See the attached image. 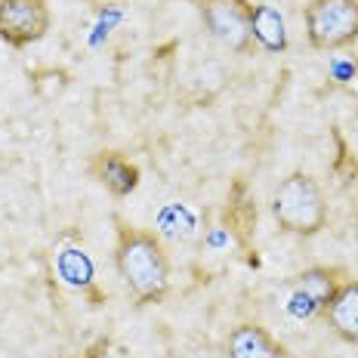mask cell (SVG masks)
<instances>
[{
  "mask_svg": "<svg viewBox=\"0 0 358 358\" xmlns=\"http://www.w3.org/2000/svg\"><path fill=\"white\" fill-rule=\"evenodd\" d=\"M250 31H253V41L263 50H268V53H285L287 50L285 19H281V13L275 6H268V3L250 6Z\"/></svg>",
  "mask_w": 358,
  "mask_h": 358,
  "instance_id": "obj_10",
  "label": "cell"
},
{
  "mask_svg": "<svg viewBox=\"0 0 358 358\" xmlns=\"http://www.w3.org/2000/svg\"><path fill=\"white\" fill-rule=\"evenodd\" d=\"M337 287H340V281L334 268H306L290 285V312L303 318L324 312Z\"/></svg>",
  "mask_w": 358,
  "mask_h": 358,
  "instance_id": "obj_6",
  "label": "cell"
},
{
  "mask_svg": "<svg viewBox=\"0 0 358 358\" xmlns=\"http://www.w3.org/2000/svg\"><path fill=\"white\" fill-rule=\"evenodd\" d=\"M324 318L340 340L358 343V281H340L324 309Z\"/></svg>",
  "mask_w": 358,
  "mask_h": 358,
  "instance_id": "obj_9",
  "label": "cell"
},
{
  "mask_svg": "<svg viewBox=\"0 0 358 358\" xmlns=\"http://www.w3.org/2000/svg\"><path fill=\"white\" fill-rule=\"evenodd\" d=\"M272 216L290 235H318L327 222V204L318 182L309 173H290L281 179L272 198Z\"/></svg>",
  "mask_w": 358,
  "mask_h": 358,
  "instance_id": "obj_2",
  "label": "cell"
},
{
  "mask_svg": "<svg viewBox=\"0 0 358 358\" xmlns=\"http://www.w3.org/2000/svg\"><path fill=\"white\" fill-rule=\"evenodd\" d=\"M93 176L111 192L115 198H127L139 185V167L121 152H99L93 161Z\"/></svg>",
  "mask_w": 358,
  "mask_h": 358,
  "instance_id": "obj_8",
  "label": "cell"
},
{
  "mask_svg": "<svg viewBox=\"0 0 358 358\" xmlns=\"http://www.w3.org/2000/svg\"><path fill=\"white\" fill-rule=\"evenodd\" d=\"M115 266L127 290L139 303H161L170 290V259L164 244L152 232L133 226H117Z\"/></svg>",
  "mask_w": 358,
  "mask_h": 358,
  "instance_id": "obj_1",
  "label": "cell"
},
{
  "mask_svg": "<svg viewBox=\"0 0 358 358\" xmlns=\"http://www.w3.org/2000/svg\"><path fill=\"white\" fill-rule=\"evenodd\" d=\"M226 358H290V355L266 327L238 324L226 337Z\"/></svg>",
  "mask_w": 358,
  "mask_h": 358,
  "instance_id": "obj_7",
  "label": "cell"
},
{
  "mask_svg": "<svg viewBox=\"0 0 358 358\" xmlns=\"http://www.w3.org/2000/svg\"><path fill=\"white\" fill-rule=\"evenodd\" d=\"M53 25L47 0H0V41L28 47L43 41Z\"/></svg>",
  "mask_w": 358,
  "mask_h": 358,
  "instance_id": "obj_5",
  "label": "cell"
},
{
  "mask_svg": "<svg viewBox=\"0 0 358 358\" xmlns=\"http://www.w3.org/2000/svg\"><path fill=\"white\" fill-rule=\"evenodd\" d=\"M303 19L315 50H343L358 41V0H309Z\"/></svg>",
  "mask_w": 358,
  "mask_h": 358,
  "instance_id": "obj_3",
  "label": "cell"
},
{
  "mask_svg": "<svg viewBox=\"0 0 358 358\" xmlns=\"http://www.w3.org/2000/svg\"><path fill=\"white\" fill-rule=\"evenodd\" d=\"M250 0H198L207 31L238 56H250L257 47L250 31Z\"/></svg>",
  "mask_w": 358,
  "mask_h": 358,
  "instance_id": "obj_4",
  "label": "cell"
}]
</instances>
